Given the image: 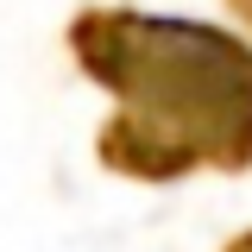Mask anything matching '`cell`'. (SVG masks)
Returning <instances> with one entry per match:
<instances>
[{
	"label": "cell",
	"instance_id": "cell-1",
	"mask_svg": "<svg viewBox=\"0 0 252 252\" xmlns=\"http://www.w3.org/2000/svg\"><path fill=\"white\" fill-rule=\"evenodd\" d=\"M82 69L120 89L126 114L101 152L120 170L170 177L195 158L252 164V51L208 26L94 13L76 19Z\"/></svg>",
	"mask_w": 252,
	"mask_h": 252
},
{
	"label": "cell",
	"instance_id": "cell-2",
	"mask_svg": "<svg viewBox=\"0 0 252 252\" xmlns=\"http://www.w3.org/2000/svg\"><path fill=\"white\" fill-rule=\"evenodd\" d=\"M227 252H252V233H246V240H233V246H227Z\"/></svg>",
	"mask_w": 252,
	"mask_h": 252
}]
</instances>
